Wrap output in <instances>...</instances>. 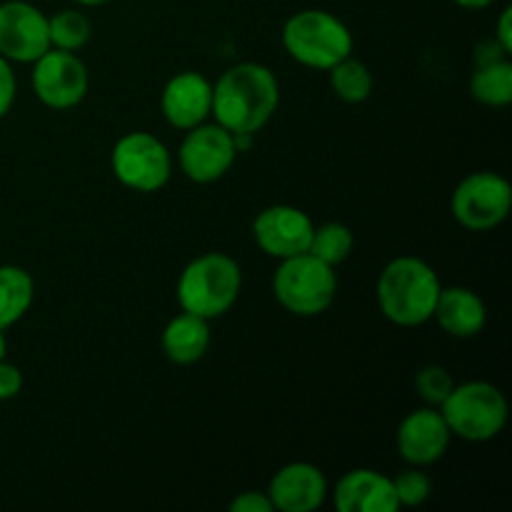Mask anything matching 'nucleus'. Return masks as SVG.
I'll use <instances>...</instances> for the list:
<instances>
[{"label": "nucleus", "mask_w": 512, "mask_h": 512, "mask_svg": "<svg viewBox=\"0 0 512 512\" xmlns=\"http://www.w3.org/2000/svg\"><path fill=\"white\" fill-rule=\"evenodd\" d=\"M280 105V83L263 63H238L213 83L215 123L233 135H250L273 120Z\"/></svg>", "instance_id": "f257e3e1"}, {"label": "nucleus", "mask_w": 512, "mask_h": 512, "mask_svg": "<svg viewBox=\"0 0 512 512\" xmlns=\"http://www.w3.org/2000/svg\"><path fill=\"white\" fill-rule=\"evenodd\" d=\"M443 283L430 263L413 255L393 258L378 275L375 298L385 320L398 328H420L433 320Z\"/></svg>", "instance_id": "f03ea898"}, {"label": "nucleus", "mask_w": 512, "mask_h": 512, "mask_svg": "<svg viewBox=\"0 0 512 512\" xmlns=\"http://www.w3.org/2000/svg\"><path fill=\"white\" fill-rule=\"evenodd\" d=\"M243 290V270L230 255L203 253L190 260L175 285V298L183 313L203 320H218L230 313Z\"/></svg>", "instance_id": "7ed1b4c3"}, {"label": "nucleus", "mask_w": 512, "mask_h": 512, "mask_svg": "<svg viewBox=\"0 0 512 512\" xmlns=\"http://www.w3.org/2000/svg\"><path fill=\"white\" fill-rule=\"evenodd\" d=\"M283 48L295 63L315 70H330L353 53V33L338 15L320 8L298 10L283 25Z\"/></svg>", "instance_id": "20e7f679"}, {"label": "nucleus", "mask_w": 512, "mask_h": 512, "mask_svg": "<svg viewBox=\"0 0 512 512\" xmlns=\"http://www.w3.org/2000/svg\"><path fill=\"white\" fill-rule=\"evenodd\" d=\"M453 438L465 443H490L505 430L510 405L503 390L488 380L455 383L445 403L440 405Z\"/></svg>", "instance_id": "39448f33"}, {"label": "nucleus", "mask_w": 512, "mask_h": 512, "mask_svg": "<svg viewBox=\"0 0 512 512\" xmlns=\"http://www.w3.org/2000/svg\"><path fill=\"white\" fill-rule=\"evenodd\" d=\"M273 273V295L288 313L298 318H315L333 305L338 293V275L335 268L310 253L295 258L278 260Z\"/></svg>", "instance_id": "423d86ee"}, {"label": "nucleus", "mask_w": 512, "mask_h": 512, "mask_svg": "<svg viewBox=\"0 0 512 512\" xmlns=\"http://www.w3.org/2000/svg\"><path fill=\"white\" fill-rule=\"evenodd\" d=\"M110 168L123 188L133 193H158L170 183L173 155L153 133L133 130L115 140L110 150Z\"/></svg>", "instance_id": "0eeeda50"}, {"label": "nucleus", "mask_w": 512, "mask_h": 512, "mask_svg": "<svg viewBox=\"0 0 512 512\" xmlns=\"http://www.w3.org/2000/svg\"><path fill=\"white\" fill-rule=\"evenodd\" d=\"M512 208V185L505 175L478 170L458 183L450 198V210L458 225L473 233H488L505 223Z\"/></svg>", "instance_id": "6e6552de"}, {"label": "nucleus", "mask_w": 512, "mask_h": 512, "mask_svg": "<svg viewBox=\"0 0 512 512\" xmlns=\"http://www.w3.org/2000/svg\"><path fill=\"white\" fill-rule=\"evenodd\" d=\"M238 153L235 135L223 125L205 120L185 130V138L178 148V168L193 183L208 185L230 173Z\"/></svg>", "instance_id": "1a4fd4ad"}, {"label": "nucleus", "mask_w": 512, "mask_h": 512, "mask_svg": "<svg viewBox=\"0 0 512 512\" xmlns=\"http://www.w3.org/2000/svg\"><path fill=\"white\" fill-rule=\"evenodd\" d=\"M30 83H33L35 98L45 108L70 110L83 103L88 95L90 75L78 53L48 48L33 63Z\"/></svg>", "instance_id": "9d476101"}, {"label": "nucleus", "mask_w": 512, "mask_h": 512, "mask_svg": "<svg viewBox=\"0 0 512 512\" xmlns=\"http://www.w3.org/2000/svg\"><path fill=\"white\" fill-rule=\"evenodd\" d=\"M48 48V15L38 5L28 0L0 3V55L5 60L33 65Z\"/></svg>", "instance_id": "9b49d317"}, {"label": "nucleus", "mask_w": 512, "mask_h": 512, "mask_svg": "<svg viewBox=\"0 0 512 512\" xmlns=\"http://www.w3.org/2000/svg\"><path fill=\"white\" fill-rule=\"evenodd\" d=\"M313 220L295 205H268L253 220V240L268 258L285 260L308 253Z\"/></svg>", "instance_id": "f8f14e48"}, {"label": "nucleus", "mask_w": 512, "mask_h": 512, "mask_svg": "<svg viewBox=\"0 0 512 512\" xmlns=\"http://www.w3.org/2000/svg\"><path fill=\"white\" fill-rule=\"evenodd\" d=\"M450 443H453V433H450L443 413L440 408H430V405L405 415L395 433V448H398L400 458L415 468H430L443 460L450 450Z\"/></svg>", "instance_id": "ddd939ff"}, {"label": "nucleus", "mask_w": 512, "mask_h": 512, "mask_svg": "<svg viewBox=\"0 0 512 512\" xmlns=\"http://www.w3.org/2000/svg\"><path fill=\"white\" fill-rule=\"evenodd\" d=\"M213 110V83L198 70H183L165 83L160 113L175 130H190L205 123Z\"/></svg>", "instance_id": "4468645a"}, {"label": "nucleus", "mask_w": 512, "mask_h": 512, "mask_svg": "<svg viewBox=\"0 0 512 512\" xmlns=\"http://www.w3.org/2000/svg\"><path fill=\"white\" fill-rule=\"evenodd\" d=\"M265 493L278 512H315L328 500V478L313 463H288L270 478Z\"/></svg>", "instance_id": "2eb2a0df"}, {"label": "nucleus", "mask_w": 512, "mask_h": 512, "mask_svg": "<svg viewBox=\"0 0 512 512\" xmlns=\"http://www.w3.org/2000/svg\"><path fill=\"white\" fill-rule=\"evenodd\" d=\"M333 505L338 512H398L393 478L380 470L355 468L345 473L333 488Z\"/></svg>", "instance_id": "dca6fc26"}, {"label": "nucleus", "mask_w": 512, "mask_h": 512, "mask_svg": "<svg viewBox=\"0 0 512 512\" xmlns=\"http://www.w3.org/2000/svg\"><path fill=\"white\" fill-rule=\"evenodd\" d=\"M433 320L450 338L470 340L483 333L485 323H488V310H485L483 298L475 290L463 288V285H450V288H440Z\"/></svg>", "instance_id": "f3484780"}, {"label": "nucleus", "mask_w": 512, "mask_h": 512, "mask_svg": "<svg viewBox=\"0 0 512 512\" xmlns=\"http://www.w3.org/2000/svg\"><path fill=\"white\" fill-rule=\"evenodd\" d=\"M210 320L198 318V315L180 313L168 320L160 335V348L163 355L175 365H195L205 358L210 348Z\"/></svg>", "instance_id": "a211bd4d"}, {"label": "nucleus", "mask_w": 512, "mask_h": 512, "mask_svg": "<svg viewBox=\"0 0 512 512\" xmlns=\"http://www.w3.org/2000/svg\"><path fill=\"white\" fill-rule=\"evenodd\" d=\"M35 300V280L20 265H0V330L13 328Z\"/></svg>", "instance_id": "6ab92c4d"}, {"label": "nucleus", "mask_w": 512, "mask_h": 512, "mask_svg": "<svg viewBox=\"0 0 512 512\" xmlns=\"http://www.w3.org/2000/svg\"><path fill=\"white\" fill-rule=\"evenodd\" d=\"M470 95L488 108H505L512 103V63L510 58L475 65L470 75Z\"/></svg>", "instance_id": "aec40b11"}, {"label": "nucleus", "mask_w": 512, "mask_h": 512, "mask_svg": "<svg viewBox=\"0 0 512 512\" xmlns=\"http://www.w3.org/2000/svg\"><path fill=\"white\" fill-rule=\"evenodd\" d=\"M328 73H330V88H333V93L338 95L343 103L358 105V103H365V100L373 95V85H375L373 73H370L368 65H365L363 60L355 58L353 53H350L348 58L338 60Z\"/></svg>", "instance_id": "412c9836"}, {"label": "nucleus", "mask_w": 512, "mask_h": 512, "mask_svg": "<svg viewBox=\"0 0 512 512\" xmlns=\"http://www.w3.org/2000/svg\"><path fill=\"white\" fill-rule=\"evenodd\" d=\"M90 38H93V23L80 10L63 8L58 13L48 15L50 48L78 53L80 48H85L90 43Z\"/></svg>", "instance_id": "4be33fe9"}, {"label": "nucleus", "mask_w": 512, "mask_h": 512, "mask_svg": "<svg viewBox=\"0 0 512 512\" xmlns=\"http://www.w3.org/2000/svg\"><path fill=\"white\" fill-rule=\"evenodd\" d=\"M353 248H355V238H353V230H350L348 225L323 223V225H315L308 253L313 255V258L323 260V263L330 265V268H338L340 263H345V260L350 258Z\"/></svg>", "instance_id": "5701e85b"}, {"label": "nucleus", "mask_w": 512, "mask_h": 512, "mask_svg": "<svg viewBox=\"0 0 512 512\" xmlns=\"http://www.w3.org/2000/svg\"><path fill=\"white\" fill-rule=\"evenodd\" d=\"M393 488L400 508H420L433 495V480L425 473V468L408 465L393 478Z\"/></svg>", "instance_id": "b1692460"}, {"label": "nucleus", "mask_w": 512, "mask_h": 512, "mask_svg": "<svg viewBox=\"0 0 512 512\" xmlns=\"http://www.w3.org/2000/svg\"><path fill=\"white\" fill-rule=\"evenodd\" d=\"M453 388V375H450L443 365H423V368L415 373V390H418L420 400H423L425 405H430V408H440Z\"/></svg>", "instance_id": "393cba45"}, {"label": "nucleus", "mask_w": 512, "mask_h": 512, "mask_svg": "<svg viewBox=\"0 0 512 512\" xmlns=\"http://www.w3.org/2000/svg\"><path fill=\"white\" fill-rule=\"evenodd\" d=\"M15 95H18V78H15L13 63L0 55V120L13 110Z\"/></svg>", "instance_id": "a878e982"}, {"label": "nucleus", "mask_w": 512, "mask_h": 512, "mask_svg": "<svg viewBox=\"0 0 512 512\" xmlns=\"http://www.w3.org/2000/svg\"><path fill=\"white\" fill-rule=\"evenodd\" d=\"M273 503H270L265 490H245L238 498L230 500V512H273Z\"/></svg>", "instance_id": "bb28decb"}, {"label": "nucleus", "mask_w": 512, "mask_h": 512, "mask_svg": "<svg viewBox=\"0 0 512 512\" xmlns=\"http://www.w3.org/2000/svg\"><path fill=\"white\" fill-rule=\"evenodd\" d=\"M20 390H23V373H20V368L8 363V360H0V403L18 398Z\"/></svg>", "instance_id": "cd10ccee"}, {"label": "nucleus", "mask_w": 512, "mask_h": 512, "mask_svg": "<svg viewBox=\"0 0 512 512\" xmlns=\"http://www.w3.org/2000/svg\"><path fill=\"white\" fill-rule=\"evenodd\" d=\"M495 43L505 50V53L512 55V8H503L498 23H495Z\"/></svg>", "instance_id": "c85d7f7f"}, {"label": "nucleus", "mask_w": 512, "mask_h": 512, "mask_svg": "<svg viewBox=\"0 0 512 512\" xmlns=\"http://www.w3.org/2000/svg\"><path fill=\"white\" fill-rule=\"evenodd\" d=\"M498 58H510V55L505 53L498 43H495V38H490V40H485V43L478 45V53H475V65L490 63V60H498Z\"/></svg>", "instance_id": "c756f323"}, {"label": "nucleus", "mask_w": 512, "mask_h": 512, "mask_svg": "<svg viewBox=\"0 0 512 512\" xmlns=\"http://www.w3.org/2000/svg\"><path fill=\"white\" fill-rule=\"evenodd\" d=\"M455 5L460 8H468V10H485L495 3V0H453Z\"/></svg>", "instance_id": "7c9ffc66"}, {"label": "nucleus", "mask_w": 512, "mask_h": 512, "mask_svg": "<svg viewBox=\"0 0 512 512\" xmlns=\"http://www.w3.org/2000/svg\"><path fill=\"white\" fill-rule=\"evenodd\" d=\"M78 5H83V8H100V5H105L108 0H75Z\"/></svg>", "instance_id": "2f4dec72"}, {"label": "nucleus", "mask_w": 512, "mask_h": 512, "mask_svg": "<svg viewBox=\"0 0 512 512\" xmlns=\"http://www.w3.org/2000/svg\"><path fill=\"white\" fill-rule=\"evenodd\" d=\"M5 353H8V340H5V330H0V360H5Z\"/></svg>", "instance_id": "473e14b6"}]
</instances>
